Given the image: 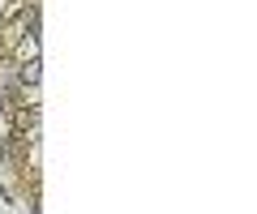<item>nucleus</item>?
Masks as SVG:
<instances>
[{
    "label": "nucleus",
    "mask_w": 257,
    "mask_h": 214,
    "mask_svg": "<svg viewBox=\"0 0 257 214\" xmlns=\"http://www.w3.org/2000/svg\"><path fill=\"white\" fill-rule=\"evenodd\" d=\"M5 107H9V103H5V90H0V112H5Z\"/></svg>",
    "instance_id": "obj_1"
}]
</instances>
